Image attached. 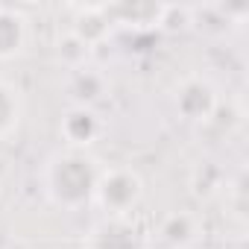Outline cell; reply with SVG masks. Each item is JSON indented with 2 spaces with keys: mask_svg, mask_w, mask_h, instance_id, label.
<instances>
[{
  "mask_svg": "<svg viewBox=\"0 0 249 249\" xmlns=\"http://www.w3.org/2000/svg\"><path fill=\"white\" fill-rule=\"evenodd\" d=\"M97 161L85 156V150L59 153L44 170V191L59 208H82L94 199V188L100 179Z\"/></svg>",
  "mask_w": 249,
  "mask_h": 249,
  "instance_id": "1",
  "label": "cell"
},
{
  "mask_svg": "<svg viewBox=\"0 0 249 249\" xmlns=\"http://www.w3.org/2000/svg\"><path fill=\"white\" fill-rule=\"evenodd\" d=\"M144 199V182L132 167H108L100 170L97 188H94V202L108 214V217H126L132 214Z\"/></svg>",
  "mask_w": 249,
  "mask_h": 249,
  "instance_id": "2",
  "label": "cell"
},
{
  "mask_svg": "<svg viewBox=\"0 0 249 249\" xmlns=\"http://www.w3.org/2000/svg\"><path fill=\"white\" fill-rule=\"evenodd\" d=\"M173 100H176V111L188 123H205V120H211L214 111H217V106H220L214 85L208 79H202V76L182 79L179 88H176V94H173Z\"/></svg>",
  "mask_w": 249,
  "mask_h": 249,
  "instance_id": "3",
  "label": "cell"
},
{
  "mask_svg": "<svg viewBox=\"0 0 249 249\" xmlns=\"http://www.w3.org/2000/svg\"><path fill=\"white\" fill-rule=\"evenodd\" d=\"M30 41V21L15 6H0V62L18 59Z\"/></svg>",
  "mask_w": 249,
  "mask_h": 249,
  "instance_id": "4",
  "label": "cell"
},
{
  "mask_svg": "<svg viewBox=\"0 0 249 249\" xmlns=\"http://www.w3.org/2000/svg\"><path fill=\"white\" fill-rule=\"evenodd\" d=\"M59 132H62V138L71 144V150H85V147H91V144L100 138L103 123H100V117H97L94 111H88V108H73V111H68V114L62 117Z\"/></svg>",
  "mask_w": 249,
  "mask_h": 249,
  "instance_id": "5",
  "label": "cell"
},
{
  "mask_svg": "<svg viewBox=\"0 0 249 249\" xmlns=\"http://www.w3.org/2000/svg\"><path fill=\"white\" fill-rule=\"evenodd\" d=\"M21 117H24V97H21V91L9 79H0V141L9 138L18 129Z\"/></svg>",
  "mask_w": 249,
  "mask_h": 249,
  "instance_id": "6",
  "label": "cell"
},
{
  "mask_svg": "<svg viewBox=\"0 0 249 249\" xmlns=\"http://www.w3.org/2000/svg\"><path fill=\"white\" fill-rule=\"evenodd\" d=\"M159 237H161V243L170 246V249H182V246H188V243L196 237V220H194V214H185V211L170 214V217L161 223Z\"/></svg>",
  "mask_w": 249,
  "mask_h": 249,
  "instance_id": "7",
  "label": "cell"
},
{
  "mask_svg": "<svg viewBox=\"0 0 249 249\" xmlns=\"http://www.w3.org/2000/svg\"><path fill=\"white\" fill-rule=\"evenodd\" d=\"M0 188H3V185H0Z\"/></svg>",
  "mask_w": 249,
  "mask_h": 249,
  "instance_id": "8",
  "label": "cell"
}]
</instances>
